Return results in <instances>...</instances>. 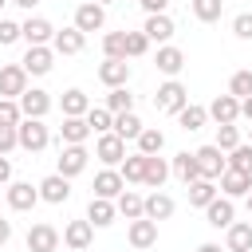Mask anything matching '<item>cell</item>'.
Returning <instances> with one entry per match:
<instances>
[{"label": "cell", "mask_w": 252, "mask_h": 252, "mask_svg": "<svg viewBox=\"0 0 252 252\" xmlns=\"http://www.w3.org/2000/svg\"><path fill=\"white\" fill-rule=\"evenodd\" d=\"M209 118H217V126L236 122V118H240V98H236V94H217V98L209 102Z\"/></svg>", "instance_id": "23"}, {"label": "cell", "mask_w": 252, "mask_h": 252, "mask_svg": "<svg viewBox=\"0 0 252 252\" xmlns=\"http://www.w3.org/2000/svg\"><path fill=\"white\" fill-rule=\"evenodd\" d=\"M87 161H91L87 146H63V150H59V161H55V173H63V177H79V173L87 169Z\"/></svg>", "instance_id": "8"}, {"label": "cell", "mask_w": 252, "mask_h": 252, "mask_svg": "<svg viewBox=\"0 0 252 252\" xmlns=\"http://www.w3.org/2000/svg\"><path fill=\"white\" fill-rule=\"evenodd\" d=\"M134 142H138V154H161V146H165V134H161V130H154V126H146V130H142Z\"/></svg>", "instance_id": "37"}, {"label": "cell", "mask_w": 252, "mask_h": 252, "mask_svg": "<svg viewBox=\"0 0 252 252\" xmlns=\"http://www.w3.org/2000/svg\"><path fill=\"white\" fill-rule=\"evenodd\" d=\"M228 169L252 173V142H240L236 150H228Z\"/></svg>", "instance_id": "41"}, {"label": "cell", "mask_w": 252, "mask_h": 252, "mask_svg": "<svg viewBox=\"0 0 252 252\" xmlns=\"http://www.w3.org/2000/svg\"><path fill=\"white\" fill-rule=\"evenodd\" d=\"M91 134H94V130H91L87 114H83V118H63V126H59V138H63V146H83Z\"/></svg>", "instance_id": "26"}, {"label": "cell", "mask_w": 252, "mask_h": 252, "mask_svg": "<svg viewBox=\"0 0 252 252\" xmlns=\"http://www.w3.org/2000/svg\"><path fill=\"white\" fill-rule=\"evenodd\" d=\"M102 55L106 59H126V32H106L102 35Z\"/></svg>", "instance_id": "38"}, {"label": "cell", "mask_w": 252, "mask_h": 252, "mask_svg": "<svg viewBox=\"0 0 252 252\" xmlns=\"http://www.w3.org/2000/svg\"><path fill=\"white\" fill-rule=\"evenodd\" d=\"M154 106H158L161 114H177L181 106H189V91H185V83L165 79V83L158 87V94H154Z\"/></svg>", "instance_id": "1"}, {"label": "cell", "mask_w": 252, "mask_h": 252, "mask_svg": "<svg viewBox=\"0 0 252 252\" xmlns=\"http://www.w3.org/2000/svg\"><path fill=\"white\" fill-rule=\"evenodd\" d=\"M106 110H114V114L134 110V94H130L126 87H110V94H106Z\"/></svg>", "instance_id": "39"}, {"label": "cell", "mask_w": 252, "mask_h": 252, "mask_svg": "<svg viewBox=\"0 0 252 252\" xmlns=\"http://www.w3.org/2000/svg\"><path fill=\"white\" fill-rule=\"evenodd\" d=\"M16 39H24V24L0 20V47H8V43H16Z\"/></svg>", "instance_id": "46"}, {"label": "cell", "mask_w": 252, "mask_h": 252, "mask_svg": "<svg viewBox=\"0 0 252 252\" xmlns=\"http://www.w3.org/2000/svg\"><path fill=\"white\" fill-rule=\"evenodd\" d=\"M12 181V161H8V154H0V185H8Z\"/></svg>", "instance_id": "50"}, {"label": "cell", "mask_w": 252, "mask_h": 252, "mask_svg": "<svg viewBox=\"0 0 252 252\" xmlns=\"http://www.w3.org/2000/svg\"><path fill=\"white\" fill-rule=\"evenodd\" d=\"M217 146L228 154V150H236L240 146V126L236 122H224V126H217Z\"/></svg>", "instance_id": "43"}, {"label": "cell", "mask_w": 252, "mask_h": 252, "mask_svg": "<svg viewBox=\"0 0 252 252\" xmlns=\"http://www.w3.org/2000/svg\"><path fill=\"white\" fill-rule=\"evenodd\" d=\"M98 83L102 87H126L130 83V63L126 59H102L98 63Z\"/></svg>", "instance_id": "19"}, {"label": "cell", "mask_w": 252, "mask_h": 252, "mask_svg": "<svg viewBox=\"0 0 252 252\" xmlns=\"http://www.w3.org/2000/svg\"><path fill=\"white\" fill-rule=\"evenodd\" d=\"M193 154H197V169H201V177L220 181V173L228 169V154H224L217 142H209V146H201V150H193Z\"/></svg>", "instance_id": "2"}, {"label": "cell", "mask_w": 252, "mask_h": 252, "mask_svg": "<svg viewBox=\"0 0 252 252\" xmlns=\"http://www.w3.org/2000/svg\"><path fill=\"white\" fill-rule=\"evenodd\" d=\"M87 122H91L94 134H106V130H114V110H106V106H91V110H87Z\"/></svg>", "instance_id": "40"}, {"label": "cell", "mask_w": 252, "mask_h": 252, "mask_svg": "<svg viewBox=\"0 0 252 252\" xmlns=\"http://www.w3.org/2000/svg\"><path fill=\"white\" fill-rule=\"evenodd\" d=\"M51 39H55L51 20H43V16H28L24 20V43L28 47H39V43H51Z\"/></svg>", "instance_id": "18"}, {"label": "cell", "mask_w": 252, "mask_h": 252, "mask_svg": "<svg viewBox=\"0 0 252 252\" xmlns=\"http://www.w3.org/2000/svg\"><path fill=\"white\" fill-rule=\"evenodd\" d=\"M28 71H24V63H4L0 67V98H20L24 91H28Z\"/></svg>", "instance_id": "7"}, {"label": "cell", "mask_w": 252, "mask_h": 252, "mask_svg": "<svg viewBox=\"0 0 252 252\" xmlns=\"http://www.w3.org/2000/svg\"><path fill=\"white\" fill-rule=\"evenodd\" d=\"M173 209H177V205H173V197H169V193H161V189H154V193L146 197V217H150V220H169V217H173Z\"/></svg>", "instance_id": "30"}, {"label": "cell", "mask_w": 252, "mask_h": 252, "mask_svg": "<svg viewBox=\"0 0 252 252\" xmlns=\"http://www.w3.org/2000/svg\"><path fill=\"white\" fill-rule=\"evenodd\" d=\"M177 122H181V130H201L205 122H209V106H197V102H189V106H181L177 110Z\"/></svg>", "instance_id": "32"}, {"label": "cell", "mask_w": 252, "mask_h": 252, "mask_svg": "<svg viewBox=\"0 0 252 252\" xmlns=\"http://www.w3.org/2000/svg\"><path fill=\"white\" fill-rule=\"evenodd\" d=\"M220 193L224 197H248L252 193V173H240V169H224L220 173Z\"/></svg>", "instance_id": "24"}, {"label": "cell", "mask_w": 252, "mask_h": 252, "mask_svg": "<svg viewBox=\"0 0 252 252\" xmlns=\"http://www.w3.org/2000/svg\"><path fill=\"white\" fill-rule=\"evenodd\" d=\"M114 205H118V217H126V220H138V217H146V197H138L134 189H122Z\"/></svg>", "instance_id": "31"}, {"label": "cell", "mask_w": 252, "mask_h": 252, "mask_svg": "<svg viewBox=\"0 0 252 252\" xmlns=\"http://www.w3.org/2000/svg\"><path fill=\"white\" fill-rule=\"evenodd\" d=\"M244 201H248V213H252V193H248V197H244Z\"/></svg>", "instance_id": "56"}, {"label": "cell", "mask_w": 252, "mask_h": 252, "mask_svg": "<svg viewBox=\"0 0 252 252\" xmlns=\"http://www.w3.org/2000/svg\"><path fill=\"white\" fill-rule=\"evenodd\" d=\"M20 63H24V71H28V75H47V71L55 67V47H51V43L28 47V55H24Z\"/></svg>", "instance_id": "11"}, {"label": "cell", "mask_w": 252, "mask_h": 252, "mask_svg": "<svg viewBox=\"0 0 252 252\" xmlns=\"http://www.w3.org/2000/svg\"><path fill=\"white\" fill-rule=\"evenodd\" d=\"M142 32L150 35V43H169L173 39V20L165 16V12H154V16H146V24H142Z\"/></svg>", "instance_id": "21"}, {"label": "cell", "mask_w": 252, "mask_h": 252, "mask_svg": "<svg viewBox=\"0 0 252 252\" xmlns=\"http://www.w3.org/2000/svg\"><path fill=\"white\" fill-rule=\"evenodd\" d=\"M12 4H16V8H24V12H32V8H35V4H43V0H12Z\"/></svg>", "instance_id": "53"}, {"label": "cell", "mask_w": 252, "mask_h": 252, "mask_svg": "<svg viewBox=\"0 0 252 252\" xmlns=\"http://www.w3.org/2000/svg\"><path fill=\"white\" fill-rule=\"evenodd\" d=\"M197 252H220V244H201Z\"/></svg>", "instance_id": "54"}, {"label": "cell", "mask_w": 252, "mask_h": 252, "mask_svg": "<svg viewBox=\"0 0 252 252\" xmlns=\"http://www.w3.org/2000/svg\"><path fill=\"white\" fill-rule=\"evenodd\" d=\"M102 24H106V8H102V4L87 0V4L75 8V28H79V32H102Z\"/></svg>", "instance_id": "13"}, {"label": "cell", "mask_w": 252, "mask_h": 252, "mask_svg": "<svg viewBox=\"0 0 252 252\" xmlns=\"http://www.w3.org/2000/svg\"><path fill=\"white\" fill-rule=\"evenodd\" d=\"M4 197H8V209H12V213H28V209H35V201H39V185H32V181H8Z\"/></svg>", "instance_id": "6"}, {"label": "cell", "mask_w": 252, "mask_h": 252, "mask_svg": "<svg viewBox=\"0 0 252 252\" xmlns=\"http://www.w3.org/2000/svg\"><path fill=\"white\" fill-rule=\"evenodd\" d=\"M20 146V130L16 126H0V154H12Z\"/></svg>", "instance_id": "48"}, {"label": "cell", "mask_w": 252, "mask_h": 252, "mask_svg": "<svg viewBox=\"0 0 252 252\" xmlns=\"http://www.w3.org/2000/svg\"><path fill=\"white\" fill-rule=\"evenodd\" d=\"M154 63H158V71H161V75L177 79V75H181V67H185V51H181V47H173V43H161Z\"/></svg>", "instance_id": "22"}, {"label": "cell", "mask_w": 252, "mask_h": 252, "mask_svg": "<svg viewBox=\"0 0 252 252\" xmlns=\"http://www.w3.org/2000/svg\"><path fill=\"white\" fill-rule=\"evenodd\" d=\"M232 35H236V39H252V12H240V16L232 20Z\"/></svg>", "instance_id": "47"}, {"label": "cell", "mask_w": 252, "mask_h": 252, "mask_svg": "<svg viewBox=\"0 0 252 252\" xmlns=\"http://www.w3.org/2000/svg\"><path fill=\"white\" fill-rule=\"evenodd\" d=\"M142 130H146V126H142V118H138L134 110H126V114H114V134H118V138H126V142H130V138H138Z\"/></svg>", "instance_id": "35"}, {"label": "cell", "mask_w": 252, "mask_h": 252, "mask_svg": "<svg viewBox=\"0 0 252 252\" xmlns=\"http://www.w3.org/2000/svg\"><path fill=\"white\" fill-rule=\"evenodd\" d=\"M51 47H55V55H79L87 47V32H79L75 24L71 28H59L55 39H51Z\"/></svg>", "instance_id": "14"}, {"label": "cell", "mask_w": 252, "mask_h": 252, "mask_svg": "<svg viewBox=\"0 0 252 252\" xmlns=\"http://www.w3.org/2000/svg\"><path fill=\"white\" fill-rule=\"evenodd\" d=\"M20 110H24V118H47V110H51V94L39 91V87H28V91L20 94Z\"/></svg>", "instance_id": "15"}, {"label": "cell", "mask_w": 252, "mask_h": 252, "mask_svg": "<svg viewBox=\"0 0 252 252\" xmlns=\"http://www.w3.org/2000/svg\"><path fill=\"white\" fill-rule=\"evenodd\" d=\"M118 173L126 177V185H142V177H146V154H126L122 165H118Z\"/></svg>", "instance_id": "33"}, {"label": "cell", "mask_w": 252, "mask_h": 252, "mask_svg": "<svg viewBox=\"0 0 252 252\" xmlns=\"http://www.w3.org/2000/svg\"><path fill=\"white\" fill-rule=\"evenodd\" d=\"M59 240H63V232L55 228V224H47V220H39V224H32L28 228V252H59Z\"/></svg>", "instance_id": "5"}, {"label": "cell", "mask_w": 252, "mask_h": 252, "mask_svg": "<svg viewBox=\"0 0 252 252\" xmlns=\"http://www.w3.org/2000/svg\"><path fill=\"white\" fill-rule=\"evenodd\" d=\"M189 4H193V16L201 24H217L220 12H224V0H189Z\"/></svg>", "instance_id": "36"}, {"label": "cell", "mask_w": 252, "mask_h": 252, "mask_svg": "<svg viewBox=\"0 0 252 252\" xmlns=\"http://www.w3.org/2000/svg\"><path fill=\"white\" fill-rule=\"evenodd\" d=\"M228 94H236V98H248V94H252V71H248V67L228 79Z\"/></svg>", "instance_id": "45"}, {"label": "cell", "mask_w": 252, "mask_h": 252, "mask_svg": "<svg viewBox=\"0 0 252 252\" xmlns=\"http://www.w3.org/2000/svg\"><path fill=\"white\" fill-rule=\"evenodd\" d=\"M150 51V35L146 32H126V59H142Z\"/></svg>", "instance_id": "42"}, {"label": "cell", "mask_w": 252, "mask_h": 252, "mask_svg": "<svg viewBox=\"0 0 252 252\" xmlns=\"http://www.w3.org/2000/svg\"><path fill=\"white\" fill-rule=\"evenodd\" d=\"M185 189H189V205H197V209H205V205L217 197V181H209V177H197V181H189Z\"/></svg>", "instance_id": "34"}, {"label": "cell", "mask_w": 252, "mask_h": 252, "mask_svg": "<svg viewBox=\"0 0 252 252\" xmlns=\"http://www.w3.org/2000/svg\"><path fill=\"white\" fill-rule=\"evenodd\" d=\"M138 4H142V0H138Z\"/></svg>", "instance_id": "59"}, {"label": "cell", "mask_w": 252, "mask_h": 252, "mask_svg": "<svg viewBox=\"0 0 252 252\" xmlns=\"http://www.w3.org/2000/svg\"><path fill=\"white\" fill-rule=\"evenodd\" d=\"M16 130H20V150H28V154L47 150V142H51V130L43 126V118H24Z\"/></svg>", "instance_id": "3"}, {"label": "cell", "mask_w": 252, "mask_h": 252, "mask_svg": "<svg viewBox=\"0 0 252 252\" xmlns=\"http://www.w3.org/2000/svg\"><path fill=\"white\" fill-rule=\"evenodd\" d=\"M91 240H94V224H91L87 217H83V220H67V228H63V244H67L71 252H87Z\"/></svg>", "instance_id": "9"}, {"label": "cell", "mask_w": 252, "mask_h": 252, "mask_svg": "<svg viewBox=\"0 0 252 252\" xmlns=\"http://www.w3.org/2000/svg\"><path fill=\"white\" fill-rule=\"evenodd\" d=\"M114 217H118V205H114L110 197H91V205H87V220H91L94 228L114 224Z\"/></svg>", "instance_id": "25"}, {"label": "cell", "mask_w": 252, "mask_h": 252, "mask_svg": "<svg viewBox=\"0 0 252 252\" xmlns=\"http://www.w3.org/2000/svg\"><path fill=\"white\" fill-rule=\"evenodd\" d=\"M240 118H248V122H252V94H248V98H240Z\"/></svg>", "instance_id": "52"}, {"label": "cell", "mask_w": 252, "mask_h": 252, "mask_svg": "<svg viewBox=\"0 0 252 252\" xmlns=\"http://www.w3.org/2000/svg\"><path fill=\"white\" fill-rule=\"evenodd\" d=\"M169 173H173V169H169V161H165L161 154H146V177H142V185H150V189H161Z\"/></svg>", "instance_id": "27"}, {"label": "cell", "mask_w": 252, "mask_h": 252, "mask_svg": "<svg viewBox=\"0 0 252 252\" xmlns=\"http://www.w3.org/2000/svg\"><path fill=\"white\" fill-rule=\"evenodd\" d=\"M20 122H24L20 98H0V126H20Z\"/></svg>", "instance_id": "44"}, {"label": "cell", "mask_w": 252, "mask_h": 252, "mask_svg": "<svg viewBox=\"0 0 252 252\" xmlns=\"http://www.w3.org/2000/svg\"><path fill=\"white\" fill-rule=\"evenodd\" d=\"M169 169H173V177H177L181 185H189V181L201 177V169H197V154H189V150H181V154L169 161Z\"/></svg>", "instance_id": "29"}, {"label": "cell", "mask_w": 252, "mask_h": 252, "mask_svg": "<svg viewBox=\"0 0 252 252\" xmlns=\"http://www.w3.org/2000/svg\"><path fill=\"white\" fill-rule=\"evenodd\" d=\"M126 240H130L138 252L154 248V244H158V220H150V217H138V220H130V228H126Z\"/></svg>", "instance_id": "10"}, {"label": "cell", "mask_w": 252, "mask_h": 252, "mask_svg": "<svg viewBox=\"0 0 252 252\" xmlns=\"http://www.w3.org/2000/svg\"><path fill=\"white\" fill-rule=\"evenodd\" d=\"M142 8H146V16H154V12H165L169 0H142Z\"/></svg>", "instance_id": "49"}, {"label": "cell", "mask_w": 252, "mask_h": 252, "mask_svg": "<svg viewBox=\"0 0 252 252\" xmlns=\"http://www.w3.org/2000/svg\"><path fill=\"white\" fill-rule=\"evenodd\" d=\"M248 142H252V126H248Z\"/></svg>", "instance_id": "57"}, {"label": "cell", "mask_w": 252, "mask_h": 252, "mask_svg": "<svg viewBox=\"0 0 252 252\" xmlns=\"http://www.w3.org/2000/svg\"><path fill=\"white\" fill-rule=\"evenodd\" d=\"M94 158L102 161V165H122V158H126V138H118L114 130H106V134H98L94 138Z\"/></svg>", "instance_id": "4"}, {"label": "cell", "mask_w": 252, "mask_h": 252, "mask_svg": "<svg viewBox=\"0 0 252 252\" xmlns=\"http://www.w3.org/2000/svg\"><path fill=\"white\" fill-rule=\"evenodd\" d=\"M4 4H12V0H0V8H4Z\"/></svg>", "instance_id": "58"}, {"label": "cell", "mask_w": 252, "mask_h": 252, "mask_svg": "<svg viewBox=\"0 0 252 252\" xmlns=\"http://www.w3.org/2000/svg\"><path fill=\"white\" fill-rule=\"evenodd\" d=\"M94 4H102V8H106V4H114V0H94Z\"/></svg>", "instance_id": "55"}, {"label": "cell", "mask_w": 252, "mask_h": 252, "mask_svg": "<svg viewBox=\"0 0 252 252\" xmlns=\"http://www.w3.org/2000/svg\"><path fill=\"white\" fill-rule=\"evenodd\" d=\"M8 240H12V220H4V217H0V248H4Z\"/></svg>", "instance_id": "51"}, {"label": "cell", "mask_w": 252, "mask_h": 252, "mask_svg": "<svg viewBox=\"0 0 252 252\" xmlns=\"http://www.w3.org/2000/svg\"><path fill=\"white\" fill-rule=\"evenodd\" d=\"M122 189H126V177H122L114 165H106V169L94 173V197H110V201H118Z\"/></svg>", "instance_id": "16"}, {"label": "cell", "mask_w": 252, "mask_h": 252, "mask_svg": "<svg viewBox=\"0 0 252 252\" xmlns=\"http://www.w3.org/2000/svg\"><path fill=\"white\" fill-rule=\"evenodd\" d=\"M205 217H209L213 228H228V224L236 220V205H232V197H213V201L205 205Z\"/></svg>", "instance_id": "20"}, {"label": "cell", "mask_w": 252, "mask_h": 252, "mask_svg": "<svg viewBox=\"0 0 252 252\" xmlns=\"http://www.w3.org/2000/svg\"><path fill=\"white\" fill-rule=\"evenodd\" d=\"M71 197V177H63V173H47L43 181H39V201H47V205H63Z\"/></svg>", "instance_id": "12"}, {"label": "cell", "mask_w": 252, "mask_h": 252, "mask_svg": "<svg viewBox=\"0 0 252 252\" xmlns=\"http://www.w3.org/2000/svg\"><path fill=\"white\" fill-rule=\"evenodd\" d=\"M59 106H63V118H83V114L91 110V98H87V91H79V87H71V91H63V98H59Z\"/></svg>", "instance_id": "28"}, {"label": "cell", "mask_w": 252, "mask_h": 252, "mask_svg": "<svg viewBox=\"0 0 252 252\" xmlns=\"http://www.w3.org/2000/svg\"><path fill=\"white\" fill-rule=\"evenodd\" d=\"M224 252H252V220H232L224 228Z\"/></svg>", "instance_id": "17"}]
</instances>
